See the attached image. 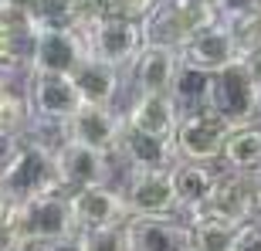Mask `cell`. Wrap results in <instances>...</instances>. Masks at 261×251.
<instances>
[{"label": "cell", "mask_w": 261, "mask_h": 251, "mask_svg": "<svg viewBox=\"0 0 261 251\" xmlns=\"http://www.w3.org/2000/svg\"><path fill=\"white\" fill-rule=\"evenodd\" d=\"M0 187L7 190V197L14 204H28L38 197H51L61 193V177L55 166V149L41 139H17L10 156L0 166Z\"/></svg>", "instance_id": "obj_1"}, {"label": "cell", "mask_w": 261, "mask_h": 251, "mask_svg": "<svg viewBox=\"0 0 261 251\" xmlns=\"http://www.w3.org/2000/svg\"><path fill=\"white\" fill-rule=\"evenodd\" d=\"M10 217L28 244H51L78 234L68 193H51V197H38L28 204H14Z\"/></svg>", "instance_id": "obj_2"}, {"label": "cell", "mask_w": 261, "mask_h": 251, "mask_svg": "<svg viewBox=\"0 0 261 251\" xmlns=\"http://www.w3.org/2000/svg\"><path fill=\"white\" fill-rule=\"evenodd\" d=\"M85 48L92 58L106 61L112 68H133L136 58L143 55L146 41V28L133 24V20H112V17H98L95 24H88L82 31Z\"/></svg>", "instance_id": "obj_3"}, {"label": "cell", "mask_w": 261, "mask_h": 251, "mask_svg": "<svg viewBox=\"0 0 261 251\" xmlns=\"http://www.w3.org/2000/svg\"><path fill=\"white\" fill-rule=\"evenodd\" d=\"M211 112L224 119V122L238 129V126H251L261 116V92L254 88L251 75L244 71V65L224 68L221 75H214L211 88Z\"/></svg>", "instance_id": "obj_4"}, {"label": "cell", "mask_w": 261, "mask_h": 251, "mask_svg": "<svg viewBox=\"0 0 261 251\" xmlns=\"http://www.w3.org/2000/svg\"><path fill=\"white\" fill-rule=\"evenodd\" d=\"M227 136H231V126L224 122L217 112L200 109V112H187V116L180 119V126H176V133H173V143H176L180 160L211 166L214 160L224 156Z\"/></svg>", "instance_id": "obj_5"}, {"label": "cell", "mask_w": 261, "mask_h": 251, "mask_svg": "<svg viewBox=\"0 0 261 251\" xmlns=\"http://www.w3.org/2000/svg\"><path fill=\"white\" fill-rule=\"evenodd\" d=\"M203 214H211L217 221H227L234 228L261 221V187L254 180V173H231V170L221 173Z\"/></svg>", "instance_id": "obj_6"}, {"label": "cell", "mask_w": 261, "mask_h": 251, "mask_svg": "<svg viewBox=\"0 0 261 251\" xmlns=\"http://www.w3.org/2000/svg\"><path fill=\"white\" fill-rule=\"evenodd\" d=\"M176 51H180V61H184V65L200 68L207 75H221L224 68L238 65V61L244 58L231 24H224V20H214L211 28L197 31L194 38L184 41Z\"/></svg>", "instance_id": "obj_7"}, {"label": "cell", "mask_w": 261, "mask_h": 251, "mask_svg": "<svg viewBox=\"0 0 261 251\" xmlns=\"http://www.w3.org/2000/svg\"><path fill=\"white\" fill-rule=\"evenodd\" d=\"M122 133H126V116H119L116 109H106V106H82L75 116L61 126V136H65L68 143L98 149V153H106V156L119 153Z\"/></svg>", "instance_id": "obj_8"}, {"label": "cell", "mask_w": 261, "mask_h": 251, "mask_svg": "<svg viewBox=\"0 0 261 251\" xmlns=\"http://www.w3.org/2000/svg\"><path fill=\"white\" fill-rule=\"evenodd\" d=\"M28 106L31 116L41 122L65 126L68 119L82 109V95H78L75 82L68 75H44V71H31L28 75Z\"/></svg>", "instance_id": "obj_9"}, {"label": "cell", "mask_w": 261, "mask_h": 251, "mask_svg": "<svg viewBox=\"0 0 261 251\" xmlns=\"http://www.w3.org/2000/svg\"><path fill=\"white\" fill-rule=\"evenodd\" d=\"M68 204H71V217H75L78 234L102 231V228H126L133 221L122 190H112V187L75 190V193H68Z\"/></svg>", "instance_id": "obj_10"}, {"label": "cell", "mask_w": 261, "mask_h": 251, "mask_svg": "<svg viewBox=\"0 0 261 251\" xmlns=\"http://www.w3.org/2000/svg\"><path fill=\"white\" fill-rule=\"evenodd\" d=\"M129 217H173L176 207V190H173V170H153V173H129L126 187Z\"/></svg>", "instance_id": "obj_11"}, {"label": "cell", "mask_w": 261, "mask_h": 251, "mask_svg": "<svg viewBox=\"0 0 261 251\" xmlns=\"http://www.w3.org/2000/svg\"><path fill=\"white\" fill-rule=\"evenodd\" d=\"M88 48L78 31H34L31 44V71L44 75H75V68L85 61Z\"/></svg>", "instance_id": "obj_12"}, {"label": "cell", "mask_w": 261, "mask_h": 251, "mask_svg": "<svg viewBox=\"0 0 261 251\" xmlns=\"http://www.w3.org/2000/svg\"><path fill=\"white\" fill-rule=\"evenodd\" d=\"M55 166H58L61 187L68 193L88 190V187H109V173H112V163H109L106 153L68 143V139H61L55 146Z\"/></svg>", "instance_id": "obj_13"}, {"label": "cell", "mask_w": 261, "mask_h": 251, "mask_svg": "<svg viewBox=\"0 0 261 251\" xmlns=\"http://www.w3.org/2000/svg\"><path fill=\"white\" fill-rule=\"evenodd\" d=\"M119 156L126 160L129 173L173 170L180 163L173 136H149V133H139V129H129V126L122 133V143H119Z\"/></svg>", "instance_id": "obj_14"}, {"label": "cell", "mask_w": 261, "mask_h": 251, "mask_svg": "<svg viewBox=\"0 0 261 251\" xmlns=\"http://www.w3.org/2000/svg\"><path fill=\"white\" fill-rule=\"evenodd\" d=\"M126 234L133 251H190V228L173 217H136Z\"/></svg>", "instance_id": "obj_15"}, {"label": "cell", "mask_w": 261, "mask_h": 251, "mask_svg": "<svg viewBox=\"0 0 261 251\" xmlns=\"http://www.w3.org/2000/svg\"><path fill=\"white\" fill-rule=\"evenodd\" d=\"M176 71H180V51L170 44H146L133 65L136 85L146 95H170Z\"/></svg>", "instance_id": "obj_16"}, {"label": "cell", "mask_w": 261, "mask_h": 251, "mask_svg": "<svg viewBox=\"0 0 261 251\" xmlns=\"http://www.w3.org/2000/svg\"><path fill=\"white\" fill-rule=\"evenodd\" d=\"M217 177L207 163H180L173 166V190H176V207L187 214V221L197 217V214L207 211V204H211V193L217 187Z\"/></svg>", "instance_id": "obj_17"}, {"label": "cell", "mask_w": 261, "mask_h": 251, "mask_svg": "<svg viewBox=\"0 0 261 251\" xmlns=\"http://www.w3.org/2000/svg\"><path fill=\"white\" fill-rule=\"evenodd\" d=\"M180 119H184V112L170 95H146V92L133 98V106L126 112L129 129H139L149 136H173Z\"/></svg>", "instance_id": "obj_18"}, {"label": "cell", "mask_w": 261, "mask_h": 251, "mask_svg": "<svg viewBox=\"0 0 261 251\" xmlns=\"http://www.w3.org/2000/svg\"><path fill=\"white\" fill-rule=\"evenodd\" d=\"M71 82H75L78 95H82V106L112 109V102H116V95H119V68L92 58V55H85V61L75 68Z\"/></svg>", "instance_id": "obj_19"}, {"label": "cell", "mask_w": 261, "mask_h": 251, "mask_svg": "<svg viewBox=\"0 0 261 251\" xmlns=\"http://www.w3.org/2000/svg\"><path fill=\"white\" fill-rule=\"evenodd\" d=\"M31 44H34L31 20L4 7L0 10V71L17 68V61L31 65Z\"/></svg>", "instance_id": "obj_20"}, {"label": "cell", "mask_w": 261, "mask_h": 251, "mask_svg": "<svg viewBox=\"0 0 261 251\" xmlns=\"http://www.w3.org/2000/svg\"><path fill=\"white\" fill-rule=\"evenodd\" d=\"M221 163L231 173H258L261 170V126L258 122L231 129L227 143H224Z\"/></svg>", "instance_id": "obj_21"}, {"label": "cell", "mask_w": 261, "mask_h": 251, "mask_svg": "<svg viewBox=\"0 0 261 251\" xmlns=\"http://www.w3.org/2000/svg\"><path fill=\"white\" fill-rule=\"evenodd\" d=\"M211 88H214V75L200 71V68H190L180 61V71L173 78V88H170V98H173L180 112H200V109H211Z\"/></svg>", "instance_id": "obj_22"}, {"label": "cell", "mask_w": 261, "mask_h": 251, "mask_svg": "<svg viewBox=\"0 0 261 251\" xmlns=\"http://www.w3.org/2000/svg\"><path fill=\"white\" fill-rule=\"evenodd\" d=\"M190 228V251H234L238 228L227 221H217L211 214H197L187 221Z\"/></svg>", "instance_id": "obj_23"}, {"label": "cell", "mask_w": 261, "mask_h": 251, "mask_svg": "<svg viewBox=\"0 0 261 251\" xmlns=\"http://www.w3.org/2000/svg\"><path fill=\"white\" fill-rule=\"evenodd\" d=\"M28 116H31L28 95H17V88L0 75V136L17 139L24 122H28Z\"/></svg>", "instance_id": "obj_24"}, {"label": "cell", "mask_w": 261, "mask_h": 251, "mask_svg": "<svg viewBox=\"0 0 261 251\" xmlns=\"http://www.w3.org/2000/svg\"><path fill=\"white\" fill-rule=\"evenodd\" d=\"M156 7H160V0H98L102 17L133 20V24H146V20L153 17Z\"/></svg>", "instance_id": "obj_25"}, {"label": "cell", "mask_w": 261, "mask_h": 251, "mask_svg": "<svg viewBox=\"0 0 261 251\" xmlns=\"http://www.w3.org/2000/svg\"><path fill=\"white\" fill-rule=\"evenodd\" d=\"M82 251H133L129 248L126 228H102V231H85L78 234Z\"/></svg>", "instance_id": "obj_26"}, {"label": "cell", "mask_w": 261, "mask_h": 251, "mask_svg": "<svg viewBox=\"0 0 261 251\" xmlns=\"http://www.w3.org/2000/svg\"><path fill=\"white\" fill-rule=\"evenodd\" d=\"M231 31L238 38V44H241V55L258 51L261 48V10H254L251 17H244V20H234Z\"/></svg>", "instance_id": "obj_27"}, {"label": "cell", "mask_w": 261, "mask_h": 251, "mask_svg": "<svg viewBox=\"0 0 261 251\" xmlns=\"http://www.w3.org/2000/svg\"><path fill=\"white\" fill-rule=\"evenodd\" d=\"M258 10V0H217V17L224 24H234V20H244Z\"/></svg>", "instance_id": "obj_28"}, {"label": "cell", "mask_w": 261, "mask_h": 251, "mask_svg": "<svg viewBox=\"0 0 261 251\" xmlns=\"http://www.w3.org/2000/svg\"><path fill=\"white\" fill-rule=\"evenodd\" d=\"M234 251H261V221H251V224H244V228H238Z\"/></svg>", "instance_id": "obj_29"}, {"label": "cell", "mask_w": 261, "mask_h": 251, "mask_svg": "<svg viewBox=\"0 0 261 251\" xmlns=\"http://www.w3.org/2000/svg\"><path fill=\"white\" fill-rule=\"evenodd\" d=\"M241 65H244V71L251 75L254 88L261 92V48H258V51H251V55H244V58H241Z\"/></svg>", "instance_id": "obj_30"}, {"label": "cell", "mask_w": 261, "mask_h": 251, "mask_svg": "<svg viewBox=\"0 0 261 251\" xmlns=\"http://www.w3.org/2000/svg\"><path fill=\"white\" fill-rule=\"evenodd\" d=\"M176 7H187V10H214L217 14V0H170Z\"/></svg>", "instance_id": "obj_31"}, {"label": "cell", "mask_w": 261, "mask_h": 251, "mask_svg": "<svg viewBox=\"0 0 261 251\" xmlns=\"http://www.w3.org/2000/svg\"><path fill=\"white\" fill-rule=\"evenodd\" d=\"M34 4H38V0H4V7L14 10V14H20V17H31Z\"/></svg>", "instance_id": "obj_32"}, {"label": "cell", "mask_w": 261, "mask_h": 251, "mask_svg": "<svg viewBox=\"0 0 261 251\" xmlns=\"http://www.w3.org/2000/svg\"><path fill=\"white\" fill-rule=\"evenodd\" d=\"M44 251H82V241H78V234H75V238H65V241L44 244Z\"/></svg>", "instance_id": "obj_33"}, {"label": "cell", "mask_w": 261, "mask_h": 251, "mask_svg": "<svg viewBox=\"0 0 261 251\" xmlns=\"http://www.w3.org/2000/svg\"><path fill=\"white\" fill-rule=\"evenodd\" d=\"M10 211H14V200H10L7 190L0 187V221H7V214H10Z\"/></svg>", "instance_id": "obj_34"}, {"label": "cell", "mask_w": 261, "mask_h": 251, "mask_svg": "<svg viewBox=\"0 0 261 251\" xmlns=\"http://www.w3.org/2000/svg\"><path fill=\"white\" fill-rule=\"evenodd\" d=\"M17 139H20V136H17ZM17 139H10V136H0V166H4V160L10 156V149H14V143H17Z\"/></svg>", "instance_id": "obj_35"}, {"label": "cell", "mask_w": 261, "mask_h": 251, "mask_svg": "<svg viewBox=\"0 0 261 251\" xmlns=\"http://www.w3.org/2000/svg\"><path fill=\"white\" fill-rule=\"evenodd\" d=\"M254 180H258V187H261V170H258V173H254Z\"/></svg>", "instance_id": "obj_36"}, {"label": "cell", "mask_w": 261, "mask_h": 251, "mask_svg": "<svg viewBox=\"0 0 261 251\" xmlns=\"http://www.w3.org/2000/svg\"><path fill=\"white\" fill-rule=\"evenodd\" d=\"M258 10H261V0H258Z\"/></svg>", "instance_id": "obj_37"}, {"label": "cell", "mask_w": 261, "mask_h": 251, "mask_svg": "<svg viewBox=\"0 0 261 251\" xmlns=\"http://www.w3.org/2000/svg\"><path fill=\"white\" fill-rule=\"evenodd\" d=\"M0 10H4V4H0Z\"/></svg>", "instance_id": "obj_38"}, {"label": "cell", "mask_w": 261, "mask_h": 251, "mask_svg": "<svg viewBox=\"0 0 261 251\" xmlns=\"http://www.w3.org/2000/svg\"><path fill=\"white\" fill-rule=\"evenodd\" d=\"M0 4H4V0H0Z\"/></svg>", "instance_id": "obj_39"}]
</instances>
